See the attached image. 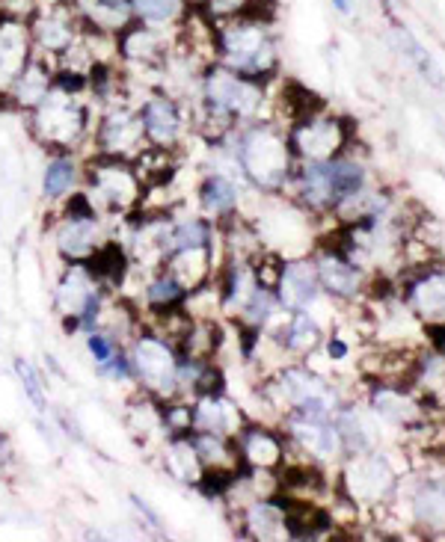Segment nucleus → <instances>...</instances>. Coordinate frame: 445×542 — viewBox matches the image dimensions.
I'll list each match as a JSON object with an SVG mask.
<instances>
[{"instance_id":"obj_1","label":"nucleus","mask_w":445,"mask_h":542,"mask_svg":"<svg viewBox=\"0 0 445 542\" xmlns=\"http://www.w3.org/2000/svg\"><path fill=\"white\" fill-rule=\"evenodd\" d=\"M262 0H247L238 15L214 24L217 63L238 72L241 78L259 80L276 69V39L270 33L273 12H262Z\"/></svg>"},{"instance_id":"obj_2","label":"nucleus","mask_w":445,"mask_h":542,"mask_svg":"<svg viewBox=\"0 0 445 542\" xmlns=\"http://www.w3.org/2000/svg\"><path fill=\"white\" fill-rule=\"evenodd\" d=\"M30 128L42 146L69 152L89 134V107L78 101V95H66L51 86L48 95L33 107Z\"/></svg>"},{"instance_id":"obj_3","label":"nucleus","mask_w":445,"mask_h":542,"mask_svg":"<svg viewBox=\"0 0 445 542\" xmlns=\"http://www.w3.org/2000/svg\"><path fill=\"white\" fill-rule=\"evenodd\" d=\"M202 101L211 122H235L250 119L265 104V89L259 80L241 78L226 66H208L202 72Z\"/></svg>"},{"instance_id":"obj_4","label":"nucleus","mask_w":445,"mask_h":542,"mask_svg":"<svg viewBox=\"0 0 445 542\" xmlns=\"http://www.w3.org/2000/svg\"><path fill=\"white\" fill-rule=\"evenodd\" d=\"M291 155H294L291 143L267 125L247 131L238 146V163H241L244 175L265 190H273L288 181Z\"/></svg>"},{"instance_id":"obj_5","label":"nucleus","mask_w":445,"mask_h":542,"mask_svg":"<svg viewBox=\"0 0 445 542\" xmlns=\"http://www.w3.org/2000/svg\"><path fill=\"white\" fill-rule=\"evenodd\" d=\"M89 178V199L104 211H131L137 208L140 196L146 193V187L140 184L134 166L125 157L98 155L87 169Z\"/></svg>"},{"instance_id":"obj_6","label":"nucleus","mask_w":445,"mask_h":542,"mask_svg":"<svg viewBox=\"0 0 445 542\" xmlns=\"http://www.w3.org/2000/svg\"><path fill=\"white\" fill-rule=\"evenodd\" d=\"M36 54L63 57L84 33V24L66 0H42L27 18Z\"/></svg>"},{"instance_id":"obj_7","label":"nucleus","mask_w":445,"mask_h":542,"mask_svg":"<svg viewBox=\"0 0 445 542\" xmlns=\"http://www.w3.org/2000/svg\"><path fill=\"white\" fill-rule=\"evenodd\" d=\"M131 371L149 394L173 397L178 388V359L164 338L143 335L131 350Z\"/></svg>"},{"instance_id":"obj_8","label":"nucleus","mask_w":445,"mask_h":542,"mask_svg":"<svg viewBox=\"0 0 445 542\" xmlns=\"http://www.w3.org/2000/svg\"><path fill=\"white\" fill-rule=\"evenodd\" d=\"M143 140H146V131H143L140 110H134V107H128V104L110 107V110L104 113L98 131H95V143H98V152H101V155H140Z\"/></svg>"},{"instance_id":"obj_9","label":"nucleus","mask_w":445,"mask_h":542,"mask_svg":"<svg viewBox=\"0 0 445 542\" xmlns=\"http://www.w3.org/2000/svg\"><path fill=\"white\" fill-rule=\"evenodd\" d=\"M116 57L128 66H143V69L167 66L170 42L161 27L134 18L125 30L116 33Z\"/></svg>"},{"instance_id":"obj_10","label":"nucleus","mask_w":445,"mask_h":542,"mask_svg":"<svg viewBox=\"0 0 445 542\" xmlns=\"http://www.w3.org/2000/svg\"><path fill=\"white\" fill-rule=\"evenodd\" d=\"M33 36L27 18H15L0 12V92H9L24 66L33 60Z\"/></svg>"},{"instance_id":"obj_11","label":"nucleus","mask_w":445,"mask_h":542,"mask_svg":"<svg viewBox=\"0 0 445 542\" xmlns=\"http://www.w3.org/2000/svg\"><path fill=\"white\" fill-rule=\"evenodd\" d=\"M291 152L306 160H330L339 155L342 143H345V131L336 119H324V116H312L297 122V128L288 137Z\"/></svg>"},{"instance_id":"obj_12","label":"nucleus","mask_w":445,"mask_h":542,"mask_svg":"<svg viewBox=\"0 0 445 542\" xmlns=\"http://www.w3.org/2000/svg\"><path fill=\"white\" fill-rule=\"evenodd\" d=\"M140 119H143L146 140L155 149H173L184 137V116L170 95H149L140 107Z\"/></svg>"},{"instance_id":"obj_13","label":"nucleus","mask_w":445,"mask_h":542,"mask_svg":"<svg viewBox=\"0 0 445 542\" xmlns=\"http://www.w3.org/2000/svg\"><path fill=\"white\" fill-rule=\"evenodd\" d=\"M276 291H279V303L285 309H306L318 300V291H321V279H318V267L309 264V261H285L282 270H279V282H276Z\"/></svg>"},{"instance_id":"obj_14","label":"nucleus","mask_w":445,"mask_h":542,"mask_svg":"<svg viewBox=\"0 0 445 542\" xmlns=\"http://www.w3.org/2000/svg\"><path fill=\"white\" fill-rule=\"evenodd\" d=\"M66 3L78 15L84 30H95V33L116 36L119 30H125L134 21L131 0H66Z\"/></svg>"},{"instance_id":"obj_15","label":"nucleus","mask_w":445,"mask_h":542,"mask_svg":"<svg viewBox=\"0 0 445 542\" xmlns=\"http://www.w3.org/2000/svg\"><path fill=\"white\" fill-rule=\"evenodd\" d=\"M57 249L72 261H87L98 249V217H66L57 226Z\"/></svg>"},{"instance_id":"obj_16","label":"nucleus","mask_w":445,"mask_h":542,"mask_svg":"<svg viewBox=\"0 0 445 542\" xmlns=\"http://www.w3.org/2000/svg\"><path fill=\"white\" fill-rule=\"evenodd\" d=\"M238 451H241L244 463H250L253 468H262V471L276 468V465L282 463V457H285V445L273 433L262 430V427L244 430L241 439H238Z\"/></svg>"},{"instance_id":"obj_17","label":"nucleus","mask_w":445,"mask_h":542,"mask_svg":"<svg viewBox=\"0 0 445 542\" xmlns=\"http://www.w3.org/2000/svg\"><path fill=\"white\" fill-rule=\"evenodd\" d=\"M51 83H54V72L48 69L45 60H39V54H33V60L24 66V72L12 83L9 98H12L18 107H30V110H33V107L48 95Z\"/></svg>"},{"instance_id":"obj_18","label":"nucleus","mask_w":445,"mask_h":542,"mask_svg":"<svg viewBox=\"0 0 445 542\" xmlns=\"http://www.w3.org/2000/svg\"><path fill=\"white\" fill-rule=\"evenodd\" d=\"M318 279H321V288H327L333 297H342V300L356 297V291L362 285L359 267L351 264L345 255H324L318 264Z\"/></svg>"},{"instance_id":"obj_19","label":"nucleus","mask_w":445,"mask_h":542,"mask_svg":"<svg viewBox=\"0 0 445 542\" xmlns=\"http://www.w3.org/2000/svg\"><path fill=\"white\" fill-rule=\"evenodd\" d=\"M238 424L235 409L220 394H199V403L193 406V430L229 436L238 430Z\"/></svg>"},{"instance_id":"obj_20","label":"nucleus","mask_w":445,"mask_h":542,"mask_svg":"<svg viewBox=\"0 0 445 542\" xmlns=\"http://www.w3.org/2000/svg\"><path fill=\"white\" fill-rule=\"evenodd\" d=\"M95 291H98L95 276L89 273V267H84V264L78 261V264L63 276V282H60V288H57V306L63 309L66 317H78Z\"/></svg>"},{"instance_id":"obj_21","label":"nucleus","mask_w":445,"mask_h":542,"mask_svg":"<svg viewBox=\"0 0 445 542\" xmlns=\"http://www.w3.org/2000/svg\"><path fill=\"white\" fill-rule=\"evenodd\" d=\"M87 261L89 273L95 276V282H107V285H113V288L125 282L128 267H131L128 252H125V246H119V243H104V246H98Z\"/></svg>"},{"instance_id":"obj_22","label":"nucleus","mask_w":445,"mask_h":542,"mask_svg":"<svg viewBox=\"0 0 445 542\" xmlns=\"http://www.w3.org/2000/svg\"><path fill=\"white\" fill-rule=\"evenodd\" d=\"M78 160L72 157V152H60L48 160L45 166V178H42V193L45 199H63L75 184H78Z\"/></svg>"},{"instance_id":"obj_23","label":"nucleus","mask_w":445,"mask_h":542,"mask_svg":"<svg viewBox=\"0 0 445 542\" xmlns=\"http://www.w3.org/2000/svg\"><path fill=\"white\" fill-rule=\"evenodd\" d=\"M167 468L173 477H178L181 483H190V486H199L202 471H205L193 442L184 436H173V442L167 445Z\"/></svg>"},{"instance_id":"obj_24","label":"nucleus","mask_w":445,"mask_h":542,"mask_svg":"<svg viewBox=\"0 0 445 542\" xmlns=\"http://www.w3.org/2000/svg\"><path fill=\"white\" fill-rule=\"evenodd\" d=\"M134 6V18L152 27H178V21L187 15L190 0H131Z\"/></svg>"},{"instance_id":"obj_25","label":"nucleus","mask_w":445,"mask_h":542,"mask_svg":"<svg viewBox=\"0 0 445 542\" xmlns=\"http://www.w3.org/2000/svg\"><path fill=\"white\" fill-rule=\"evenodd\" d=\"M282 525L288 537H315L330 528V516L312 504H291L282 510Z\"/></svg>"},{"instance_id":"obj_26","label":"nucleus","mask_w":445,"mask_h":542,"mask_svg":"<svg viewBox=\"0 0 445 542\" xmlns=\"http://www.w3.org/2000/svg\"><path fill=\"white\" fill-rule=\"evenodd\" d=\"M199 202H202V208H205L208 214L226 217V214H232L235 205H238V190H235V184H232L229 178H223V175H208V178L202 181V187H199Z\"/></svg>"},{"instance_id":"obj_27","label":"nucleus","mask_w":445,"mask_h":542,"mask_svg":"<svg viewBox=\"0 0 445 542\" xmlns=\"http://www.w3.org/2000/svg\"><path fill=\"white\" fill-rule=\"evenodd\" d=\"M413 306L428 320H443L445 323V270L425 276L413 288Z\"/></svg>"},{"instance_id":"obj_28","label":"nucleus","mask_w":445,"mask_h":542,"mask_svg":"<svg viewBox=\"0 0 445 542\" xmlns=\"http://www.w3.org/2000/svg\"><path fill=\"white\" fill-rule=\"evenodd\" d=\"M351 474L356 477L354 492L359 498H377V495L392 483V474H389V468L383 465V460L356 463L354 468H351Z\"/></svg>"},{"instance_id":"obj_29","label":"nucleus","mask_w":445,"mask_h":542,"mask_svg":"<svg viewBox=\"0 0 445 542\" xmlns=\"http://www.w3.org/2000/svg\"><path fill=\"white\" fill-rule=\"evenodd\" d=\"M146 303L158 311H173L176 306L184 303V285L178 282L173 273L164 270L161 276H155V279L149 282V288H146Z\"/></svg>"},{"instance_id":"obj_30","label":"nucleus","mask_w":445,"mask_h":542,"mask_svg":"<svg viewBox=\"0 0 445 542\" xmlns=\"http://www.w3.org/2000/svg\"><path fill=\"white\" fill-rule=\"evenodd\" d=\"M395 42H398V48L404 51V57H410L413 60V66L422 72V78H428L434 86H443V72L437 69V63H434V57L413 39V33L410 30H395Z\"/></svg>"},{"instance_id":"obj_31","label":"nucleus","mask_w":445,"mask_h":542,"mask_svg":"<svg viewBox=\"0 0 445 542\" xmlns=\"http://www.w3.org/2000/svg\"><path fill=\"white\" fill-rule=\"evenodd\" d=\"M282 341L288 350H312L318 341H321V329L318 323L309 317V314H294L291 320H285V332H282Z\"/></svg>"},{"instance_id":"obj_32","label":"nucleus","mask_w":445,"mask_h":542,"mask_svg":"<svg viewBox=\"0 0 445 542\" xmlns=\"http://www.w3.org/2000/svg\"><path fill=\"white\" fill-rule=\"evenodd\" d=\"M247 528L259 537V540H273L285 531L282 525V510H276L273 504H256L247 510Z\"/></svg>"},{"instance_id":"obj_33","label":"nucleus","mask_w":445,"mask_h":542,"mask_svg":"<svg viewBox=\"0 0 445 542\" xmlns=\"http://www.w3.org/2000/svg\"><path fill=\"white\" fill-rule=\"evenodd\" d=\"M416 510L431 528H445V483L425 489L416 501Z\"/></svg>"},{"instance_id":"obj_34","label":"nucleus","mask_w":445,"mask_h":542,"mask_svg":"<svg viewBox=\"0 0 445 542\" xmlns=\"http://www.w3.org/2000/svg\"><path fill=\"white\" fill-rule=\"evenodd\" d=\"M374 409L383 418H392V421H407L410 415H416V406L404 394H398V391H380L374 397Z\"/></svg>"},{"instance_id":"obj_35","label":"nucleus","mask_w":445,"mask_h":542,"mask_svg":"<svg viewBox=\"0 0 445 542\" xmlns=\"http://www.w3.org/2000/svg\"><path fill=\"white\" fill-rule=\"evenodd\" d=\"M18 377H21V386H24V391H27L30 403H33L39 412H45V409H48V400H45V394H42V383H39V377H36L33 365L18 359Z\"/></svg>"},{"instance_id":"obj_36","label":"nucleus","mask_w":445,"mask_h":542,"mask_svg":"<svg viewBox=\"0 0 445 542\" xmlns=\"http://www.w3.org/2000/svg\"><path fill=\"white\" fill-rule=\"evenodd\" d=\"M89 356L98 362V365H107L113 356H116V341L107 335V332H89Z\"/></svg>"},{"instance_id":"obj_37","label":"nucleus","mask_w":445,"mask_h":542,"mask_svg":"<svg viewBox=\"0 0 445 542\" xmlns=\"http://www.w3.org/2000/svg\"><path fill=\"white\" fill-rule=\"evenodd\" d=\"M327 356L336 359V362L345 359V356H348V344H345L342 338H330V341H327Z\"/></svg>"},{"instance_id":"obj_38","label":"nucleus","mask_w":445,"mask_h":542,"mask_svg":"<svg viewBox=\"0 0 445 542\" xmlns=\"http://www.w3.org/2000/svg\"><path fill=\"white\" fill-rule=\"evenodd\" d=\"M333 6H336V12H342V15H351L354 0H333Z\"/></svg>"},{"instance_id":"obj_39","label":"nucleus","mask_w":445,"mask_h":542,"mask_svg":"<svg viewBox=\"0 0 445 542\" xmlns=\"http://www.w3.org/2000/svg\"><path fill=\"white\" fill-rule=\"evenodd\" d=\"M437 347H440V350H443V353H445V329H443V332H440V335H437Z\"/></svg>"},{"instance_id":"obj_40","label":"nucleus","mask_w":445,"mask_h":542,"mask_svg":"<svg viewBox=\"0 0 445 542\" xmlns=\"http://www.w3.org/2000/svg\"><path fill=\"white\" fill-rule=\"evenodd\" d=\"M386 3H401V0H386Z\"/></svg>"}]
</instances>
